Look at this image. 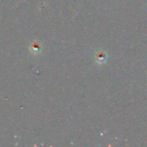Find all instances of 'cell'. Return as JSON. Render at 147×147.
Here are the masks:
<instances>
[{
	"label": "cell",
	"instance_id": "1",
	"mask_svg": "<svg viewBox=\"0 0 147 147\" xmlns=\"http://www.w3.org/2000/svg\"><path fill=\"white\" fill-rule=\"evenodd\" d=\"M96 58V61L99 64H103L107 60V54L103 52H99Z\"/></svg>",
	"mask_w": 147,
	"mask_h": 147
}]
</instances>
